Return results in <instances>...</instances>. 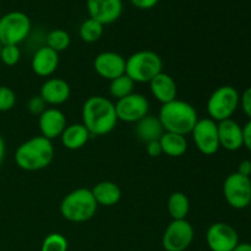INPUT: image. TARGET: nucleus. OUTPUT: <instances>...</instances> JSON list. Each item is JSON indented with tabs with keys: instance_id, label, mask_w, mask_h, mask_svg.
Instances as JSON below:
<instances>
[{
	"instance_id": "nucleus-26",
	"label": "nucleus",
	"mask_w": 251,
	"mask_h": 251,
	"mask_svg": "<svg viewBox=\"0 0 251 251\" xmlns=\"http://www.w3.org/2000/svg\"><path fill=\"white\" fill-rule=\"evenodd\" d=\"M103 31H104V26L90 17L81 24L78 34H80V38L86 43H95L102 37Z\"/></svg>"
},
{
	"instance_id": "nucleus-39",
	"label": "nucleus",
	"mask_w": 251,
	"mask_h": 251,
	"mask_svg": "<svg viewBox=\"0 0 251 251\" xmlns=\"http://www.w3.org/2000/svg\"><path fill=\"white\" fill-rule=\"evenodd\" d=\"M1 49H2V43L0 42V55H1Z\"/></svg>"
},
{
	"instance_id": "nucleus-38",
	"label": "nucleus",
	"mask_w": 251,
	"mask_h": 251,
	"mask_svg": "<svg viewBox=\"0 0 251 251\" xmlns=\"http://www.w3.org/2000/svg\"><path fill=\"white\" fill-rule=\"evenodd\" d=\"M232 251H251L250 243H239Z\"/></svg>"
},
{
	"instance_id": "nucleus-29",
	"label": "nucleus",
	"mask_w": 251,
	"mask_h": 251,
	"mask_svg": "<svg viewBox=\"0 0 251 251\" xmlns=\"http://www.w3.org/2000/svg\"><path fill=\"white\" fill-rule=\"evenodd\" d=\"M21 59V50H20L19 46H14V44H6L2 46L1 55H0V61L6 66H14Z\"/></svg>"
},
{
	"instance_id": "nucleus-9",
	"label": "nucleus",
	"mask_w": 251,
	"mask_h": 251,
	"mask_svg": "<svg viewBox=\"0 0 251 251\" xmlns=\"http://www.w3.org/2000/svg\"><path fill=\"white\" fill-rule=\"evenodd\" d=\"M195 230L186 220H172L162 237V245L166 251H185L193 243Z\"/></svg>"
},
{
	"instance_id": "nucleus-8",
	"label": "nucleus",
	"mask_w": 251,
	"mask_h": 251,
	"mask_svg": "<svg viewBox=\"0 0 251 251\" xmlns=\"http://www.w3.org/2000/svg\"><path fill=\"white\" fill-rule=\"evenodd\" d=\"M223 196L230 207L244 210L251 203V179L239 173H232L225 179Z\"/></svg>"
},
{
	"instance_id": "nucleus-2",
	"label": "nucleus",
	"mask_w": 251,
	"mask_h": 251,
	"mask_svg": "<svg viewBox=\"0 0 251 251\" xmlns=\"http://www.w3.org/2000/svg\"><path fill=\"white\" fill-rule=\"evenodd\" d=\"M53 158V142L42 135L22 142L15 152V163L26 172L42 171L51 163Z\"/></svg>"
},
{
	"instance_id": "nucleus-36",
	"label": "nucleus",
	"mask_w": 251,
	"mask_h": 251,
	"mask_svg": "<svg viewBox=\"0 0 251 251\" xmlns=\"http://www.w3.org/2000/svg\"><path fill=\"white\" fill-rule=\"evenodd\" d=\"M237 173L242 174V176H251V161H249V159H244V161L240 162L239 166H238Z\"/></svg>"
},
{
	"instance_id": "nucleus-21",
	"label": "nucleus",
	"mask_w": 251,
	"mask_h": 251,
	"mask_svg": "<svg viewBox=\"0 0 251 251\" xmlns=\"http://www.w3.org/2000/svg\"><path fill=\"white\" fill-rule=\"evenodd\" d=\"M135 132H136L137 139L146 145L151 141H158L164 134V129L158 117L149 114L136 123Z\"/></svg>"
},
{
	"instance_id": "nucleus-3",
	"label": "nucleus",
	"mask_w": 251,
	"mask_h": 251,
	"mask_svg": "<svg viewBox=\"0 0 251 251\" xmlns=\"http://www.w3.org/2000/svg\"><path fill=\"white\" fill-rule=\"evenodd\" d=\"M157 117L164 131L174 132L183 136L191 134L199 120L195 107L181 100H174L162 104Z\"/></svg>"
},
{
	"instance_id": "nucleus-28",
	"label": "nucleus",
	"mask_w": 251,
	"mask_h": 251,
	"mask_svg": "<svg viewBox=\"0 0 251 251\" xmlns=\"http://www.w3.org/2000/svg\"><path fill=\"white\" fill-rule=\"evenodd\" d=\"M68 239L60 233H50L44 238L41 251H68Z\"/></svg>"
},
{
	"instance_id": "nucleus-6",
	"label": "nucleus",
	"mask_w": 251,
	"mask_h": 251,
	"mask_svg": "<svg viewBox=\"0 0 251 251\" xmlns=\"http://www.w3.org/2000/svg\"><path fill=\"white\" fill-rule=\"evenodd\" d=\"M240 103V93L233 86H221L211 93L207 100V113L216 123L232 118Z\"/></svg>"
},
{
	"instance_id": "nucleus-30",
	"label": "nucleus",
	"mask_w": 251,
	"mask_h": 251,
	"mask_svg": "<svg viewBox=\"0 0 251 251\" xmlns=\"http://www.w3.org/2000/svg\"><path fill=\"white\" fill-rule=\"evenodd\" d=\"M16 104V95L7 86L0 85V112H9Z\"/></svg>"
},
{
	"instance_id": "nucleus-14",
	"label": "nucleus",
	"mask_w": 251,
	"mask_h": 251,
	"mask_svg": "<svg viewBox=\"0 0 251 251\" xmlns=\"http://www.w3.org/2000/svg\"><path fill=\"white\" fill-rule=\"evenodd\" d=\"M126 59L115 51H102L93 61V69L100 77L105 80H114L125 74Z\"/></svg>"
},
{
	"instance_id": "nucleus-4",
	"label": "nucleus",
	"mask_w": 251,
	"mask_h": 251,
	"mask_svg": "<svg viewBox=\"0 0 251 251\" xmlns=\"http://www.w3.org/2000/svg\"><path fill=\"white\" fill-rule=\"evenodd\" d=\"M98 205L91 189L78 188L69 193L60 202V213L66 221L83 223L95 217Z\"/></svg>"
},
{
	"instance_id": "nucleus-31",
	"label": "nucleus",
	"mask_w": 251,
	"mask_h": 251,
	"mask_svg": "<svg viewBox=\"0 0 251 251\" xmlns=\"http://www.w3.org/2000/svg\"><path fill=\"white\" fill-rule=\"evenodd\" d=\"M47 105L48 104L44 102V100L41 96H33V97L29 98L28 103H27V109H28V112L32 115L39 117L47 109Z\"/></svg>"
},
{
	"instance_id": "nucleus-16",
	"label": "nucleus",
	"mask_w": 251,
	"mask_h": 251,
	"mask_svg": "<svg viewBox=\"0 0 251 251\" xmlns=\"http://www.w3.org/2000/svg\"><path fill=\"white\" fill-rule=\"evenodd\" d=\"M220 146L230 152L238 151L244 146L243 126L232 118L217 123Z\"/></svg>"
},
{
	"instance_id": "nucleus-1",
	"label": "nucleus",
	"mask_w": 251,
	"mask_h": 251,
	"mask_svg": "<svg viewBox=\"0 0 251 251\" xmlns=\"http://www.w3.org/2000/svg\"><path fill=\"white\" fill-rule=\"evenodd\" d=\"M82 124L91 136H104L118 124L115 104L103 96H91L82 105Z\"/></svg>"
},
{
	"instance_id": "nucleus-35",
	"label": "nucleus",
	"mask_w": 251,
	"mask_h": 251,
	"mask_svg": "<svg viewBox=\"0 0 251 251\" xmlns=\"http://www.w3.org/2000/svg\"><path fill=\"white\" fill-rule=\"evenodd\" d=\"M243 140H244V147L251 152V120L243 126Z\"/></svg>"
},
{
	"instance_id": "nucleus-10",
	"label": "nucleus",
	"mask_w": 251,
	"mask_h": 251,
	"mask_svg": "<svg viewBox=\"0 0 251 251\" xmlns=\"http://www.w3.org/2000/svg\"><path fill=\"white\" fill-rule=\"evenodd\" d=\"M196 149L205 156H213L220 150L217 123L210 118L199 119L191 131Z\"/></svg>"
},
{
	"instance_id": "nucleus-19",
	"label": "nucleus",
	"mask_w": 251,
	"mask_h": 251,
	"mask_svg": "<svg viewBox=\"0 0 251 251\" xmlns=\"http://www.w3.org/2000/svg\"><path fill=\"white\" fill-rule=\"evenodd\" d=\"M149 83L152 96L162 104H166V103L176 100L178 87H176L174 78L169 74L162 71L156 77L152 78Z\"/></svg>"
},
{
	"instance_id": "nucleus-25",
	"label": "nucleus",
	"mask_w": 251,
	"mask_h": 251,
	"mask_svg": "<svg viewBox=\"0 0 251 251\" xmlns=\"http://www.w3.org/2000/svg\"><path fill=\"white\" fill-rule=\"evenodd\" d=\"M135 82L127 75H122L114 78L109 83V95L114 100H119L122 98L127 97L129 95L134 93Z\"/></svg>"
},
{
	"instance_id": "nucleus-20",
	"label": "nucleus",
	"mask_w": 251,
	"mask_h": 251,
	"mask_svg": "<svg viewBox=\"0 0 251 251\" xmlns=\"http://www.w3.org/2000/svg\"><path fill=\"white\" fill-rule=\"evenodd\" d=\"M91 191L98 206L112 207L117 205L122 199V190L119 185L109 180L100 181L91 189Z\"/></svg>"
},
{
	"instance_id": "nucleus-13",
	"label": "nucleus",
	"mask_w": 251,
	"mask_h": 251,
	"mask_svg": "<svg viewBox=\"0 0 251 251\" xmlns=\"http://www.w3.org/2000/svg\"><path fill=\"white\" fill-rule=\"evenodd\" d=\"M91 19L104 25L114 24L123 14V0H86Z\"/></svg>"
},
{
	"instance_id": "nucleus-5",
	"label": "nucleus",
	"mask_w": 251,
	"mask_h": 251,
	"mask_svg": "<svg viewBox=\"0 0 251 251\" xmlns=\"http://www.w3.org/2000/svg\"><path fill=\"white\" fill-rule=\"evenodd\" d=\"M162 68L163 61L158 54L152 50H139L126 59L125 75L135 83H145L162 73Z\"/></svg>"
},
{
	"instance_id": "nucleus-24",
	"label": "nucleus",
	"mask_w": 251,
	"mask_h": 251,
	"mask_svg": "<svg viewBox=\"0 0 251 251\" xmlns=\"http://www.w3.org/2000/svg\"><path fill=\"white\" fill-rule=\"evenodd\" d=\"M167 210L172 220H186L190 211V201L188 196L180 191L173 193L167 202Z\"/></svg>"
},
{
	"instance_id": "nucleus-11",
	"label": "nucleus",
	"mask_w": 251,
	"mask_h": 251,
	"mask_svg": "<svg viewBox=\"0 0 251 251\" xmlns=\"http://www.w3.org/2000/svg\"><path fill=\"white\" fill-rule=\"evenodd\" d=\"M150 102L141 93H131L115 103L118 120L124 123H137L149 115Z\"/></svg>"
},
{
	"instance_id": "nucleus-32",
	"label": "nucleus",
	"mask_w": 251,
	"mask_h": 251,
	"mask_svg": "<svg viewBox=\"0 0 251 251\" xmlns=\"http://www.w3.org/2000/svg\"><path fill=\"white\" fill-rule=\"evenodd\" d=\"M239 105L242 107L245 115L251 120V86L248 87L247 90H244V92L240 95Z\"/></svg>"
},
{
	"instance_id": "nucleus-15",
	"label": "nucleus",
	"mask_w": 251,
	"mask_h": 251,
	"mask_svg": "<svg viewBox=\"0 0 251 251\" xmlns=\"http://www.w3.org/2000/svg\"><path fill=\"white\" fill-rule=\"evenodd\" d=\"M38 126L42 136L53 141L60 137L64 129L68 126L66 117L58 108H47L38 117Z\"/></svg>"
},
{
	"instance_id": "nucleus-22",
	"label": "nucleus",
	"mask_w": 251,
	"mask_h": 251,
	"mask_svg": "<svg viewBox=\"0 0 251 251\" xmlns=\"http://www.w3.org/2000/svg\"><path fill=\"white\" fill-rule=\"evenodd\" d=\"M91 134L86 129L82 123L71 124L64 129L63 134L60 135V141L65 149L76 151L85 146L90 140Z\"/></svg>"
},
{
	"instance_id": "nucleus-18",
	"label": "nucleus",
	"mask_w": 251,
	"mask_h": 251,
	"mask_svg": "<svg viewBox=\"0 0 251 251\" xmlns=\"http://www.w3.org/2000/svg\"><path fill=\"white\" fill-rule=\"evenodd\" d=\"M71 88L65 80L50 77L42 85L39 96L49 105H60L70 98Z\"/></svg>"
},
{
	"instance_id": "nucleus-7",
	"label": "nucleus",
	"mask_w": 251,
	"mask_h": 251,
	"mask_svg": "<svg viewBox=\"0 0 251 251\" xmlns=\"http://www.w3.org/2000/svg\"><path fill=\"white\" fill-rule=\"evenodd\" d=\"M29 17L22 11H10L0 17V42L2 46H19L31 33Z\"/></svg>"
},
{
	"instance_id": "nucleus-23",
	"label": "nucleus",
	"mask_w": 251,
	"mask_h": 251,
	"mask_svg": "<svg viewBox=\"0 0 251 251\" xmlns=\"http://www.w3.org/2000/svg\"><path fill=\"white\" fill-rule=\"evenodd\" d=\"M162 152L169 157H181L188 151V141L183 135L174 134V132L164 131L159 139Z\"/></svg>"
},
{
	"instance_id": "nucleus-17",
	"label": "nucleus",
	"mask_w": 251,
	"mask_h": 251,
	"mask_svg": "<svg viewBox=\"0 0 251 251\" xmlns=\"http://www.w3.org/2000/svg\"><path fill=\"white\" fill-rule=\"evenodd\" d=\"M59 66V53L49 47H39L33 53L31 61L32 71L41 77H49Z\"/></svg>"
},
{
	"instance_id": "nucleus-37",
	"label": "nucleus",
	"mask_w": 251,
	"mask_h": 251,
	"mask_svg": "<svg viewBox=\"0 0 251 251\" xmlns=\"http://www.w3.org/2000/svg\"><path fill=\"white\" fill-rule=\"evenodd\" d=\"M5 154H6V145H5L4 139L2 136H0V166L4 163Z\"/></svg>"
},
{
	"instance_id": "nucleus-33",
	"label": "nucleus",
	"mask_w": 251,
	"mask_h": 251,
	"mask_svg": "<svg viewBox=\"0 0 251 251\" xmlns=\"http://www.w3.org/2000/svg\"><path fill=\"white\" fill-rule=\"evenodd\" d=\"M158 1L159 0H130V2L140 10L153 9V7L158 4Z\"/></svg>"
},
{
	"instance_id": "nucleus-12",
	"label": "nucleus",
	"mask_w": 251,
	"mask_h": 251,
	"mask_svg": "<svg viewBox=\"0 0 251 251\" xmlns=\"http://www.w3.org/2000/svg\"><path fill=\"white\" fill-rule=\"evenodd\" d=\"M206 243L211 251H232L239 244V235L228 223L216 222L206 232Z\"/></svg>"
},
{
	"instance_id": "nucleus-34",
	"label": "nucleus",
	"mask_w": 251,
	"mask_h": 251,
	"mask_svg": "<svg viewBox=\"0 0 251 251\" xmlns=\"http://www.w3.org/2000/svg\"><path fill=\"white\" fill-rule=\"evenodd\" d=\"M146 152L150 157H159L163 152H162L161 144L158 141H151L146 144Z\"/></svg>"
},
{
	"instance_id": "nucleus-27",
	"label": "nucleus",
	"mask_w": 251,
	"mask_h": 251,
	"mask_svg": "<svg viewBox=\"0 0 251 251\" xmlns=\"http://www.w3.org/2000/svg\"><path fill=\"white\" fill-rule=\"evenodd\" d=\"M71 43L70 34L61 28H55L47 34L46 46L56 53L66 50Z\"/></svg>"
}]
</instances>
